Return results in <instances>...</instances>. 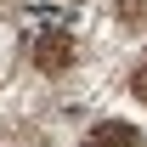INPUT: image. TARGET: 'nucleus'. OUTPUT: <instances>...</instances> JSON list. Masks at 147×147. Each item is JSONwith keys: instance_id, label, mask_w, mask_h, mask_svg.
<instances>
[{"instance_id": "f257e3e1", "label": "nucleus", "mask_w": 147, "mask_h": 147, "mask_svg": "<svg viewBox=\"0 0 147 147\" xmlns=\"http://www.w3.org/2000/svg\"><path fill=\"white\" fill-rule=\"evenodd\" d=\"M34 68L40 74H68L74 68V34L68 28H45L34 40Z\"/></svg>"}, {"instance_id": "f03ea898", "label": "nucleus", "mask_w": 147, "mask_h": 147, "mask_svg": "<svg viewBox=\"0 0 147 147\" xmlns=\"http://www.w3.org/2000/svg\"><path fill=\"white\" fill-rule=\"evenodd\" d=\"M85 147H142V130L125 125V119H102V125H91Z\"/></svg>"}, {"instance_id": "7ed1b4c3", "label": "nucleus", "mask_w": 147, "mask_h": 147, "mask_svg": "<svg viewBox=\"0 0 147 147\" xmlns=\"http://www.w3.org/2000/svg\"><path fill=\"white\" fill-rule=\"evenodd\" d=\"M130 91H136V102H147V62H142L136 74H130Z\"/></svg>"}]
</instances>
